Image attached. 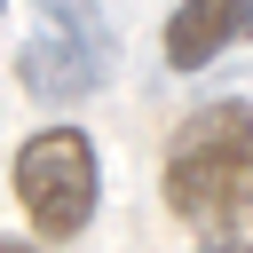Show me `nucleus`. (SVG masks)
<instances>
[{
	"label": "nucleus",
	"instance_id": "obj_4",
	"mask_svg": "<svg viewBox=\"0 0 253 253\" xmlns=\"http://www.w3.org/2000/svg\"><path fill=\"white\" fill-rule=\"evenodd\" d=\"M229 40H253V0H182L166 16V63L174 71L213 63Z\"/></svg>",
	"mask_w": 253,
	"mask_h": 253
},
{
	"label": "nucleus",
	"instance_id": "obj_2",
	"mask_svg": "<svg viewBox=\"0 0 253 253\" xmlns=\"http://www.w3.org/2000/svg\"><path fill=\"white\" fill-rule=\"evenodd\" d=\"M16 198L32 213L40 237H79L95 221V198H103V166H95V142L79 126H40L16 142Z\"/></svg>",
	"mask_w": 253,
	"mask_h": 253
},
{
	"label": "nucleus",
	"instance_id": "obj_3",
	"mask_svg": "<svg viewBox=\"0 0 253 253\" xmlns=\"http://www.w3.org/2000/svg\"><path fill=\"white\" fill-rule=\"evenodd\" d=\"M16 71H24V87H32L40 103H79V95H95V87L111 79L103 8H95V0H40Z\"/></svg>",
	"mask_w": 253,
	"mask_h": 253
},
{
	"label": "nucleus",
	"instance_id": "obj_5",
	"mask_svg": "<svg viewBox=\"0 0 253 253\" xmlns=\"http://www.w3.org/2000/svg\"><path fill=\"white\" fill-rule=\"evenodd\" d=\"M0 253H40V245H24V237H8V245H0Z\"/></svg>",
	"mask_w": 253,
	"mask_h": 253
},
{
	"label": "nucleus",
	"instance_id": "obj_1",
	"mask_svg": "<svg viewBox=\"0 0 253 253\" xmlns=\"http://www.w3.org/2000/svg\"><path fill=\"white\" fill-rule=\"evenodd\" d=\"M166 213L198 237V253H253V103L221 95L166 134L158 166Z\"/></svg>",
	"mask_w": 253,
	"mask_h": 253
}]
</instances>
